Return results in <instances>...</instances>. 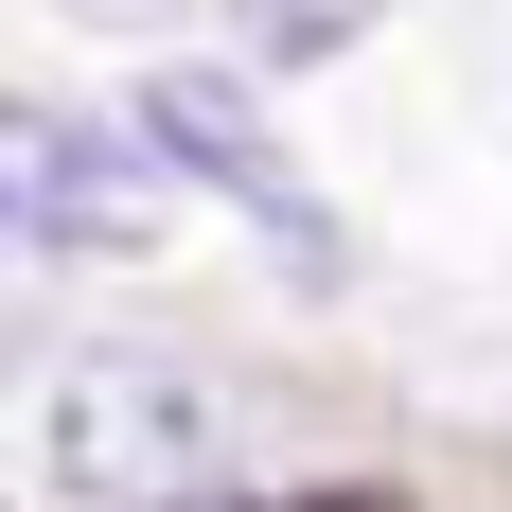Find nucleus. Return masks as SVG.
<instances>
[{"label":"nucleus","mask_w":512,"mask_h":512,"mask_svg":"<svg viewBox=\"0 0 512 512\" xmlns=\"http://www.w3.org/2000/svg\"><path fill=\"white\" fill-rule=\"evenodd\" d=\"M389 0H230V36L265 53V71H318V53H354Z\"/></svg>","instance_id":"nucleus-4"},{"label":"nucleus","mask_w":512,"mask_h":512,"mask_svg":"<svg viewBox=\"0 0 512 512\" xmlns=\"http://www.w3.org/2000/svg\"><path fill=\"white\" fill-rule=\"evenodd\" d=\"M283 512H407V495H283Z\"/></svg>","instance_id":"nucleus-6"},{"label":"nucleus","mask_w":512,"mask_h":512,"mask_svg":"<svg viewBox=\"0 0 512 512\" xmlns=\"http://www.w3.org/2000/svg\"><path fill=\"white\" fill-rule=\"evenodd\" d=\"M71 18H124V36H159V0H71Z\"/></svg>","instance_id":"nucleus-5"},{"label":"nucleus","mask_w":512,"mask_h":512,"mask_svg":"<svg viewBox=\"0 0 512 512\" xmlns=\"http://www.w3.org/2000/svg\"><path fill=\"white\" fill-rule=\"evenodd\" d=\"M195 460H212V407L159 354H71L36 389V477L71 512H195Z\"/></svg>","instance_id":"nucleus-1"},{"label":"nucleus","mask_w":512,"mask_h":512,"mask_svg":"<svg viewBox=\"0 0 512 512\" xmlns=\"http://www.w3.org/2000/svg\"><path fill=\"white\" fill-rule=\"evenodd\" d=\"M124 142H142L159 177L230 195L283 265H336V212H318V177H301V159L265 142V89H248V71H212V53H159L142 89H124Z\"/></svg>","instance_id":"nucleus-2"},{"label":"nucleus","mask_w":512,"mask_h":512,"mask_svg":"<svg viewBox=\"0 0 512 512\" xmlns=\"http://www.w3.org/2000/svg\"><path fill=\"white\" fill-rule=\"evenodd\" d=\"M0 230H18V248L142 265L159 230H177V177H159L124 124H71V106H0Z\"/></svg>","instance_id":"nucleus-3"}]
</instances>
